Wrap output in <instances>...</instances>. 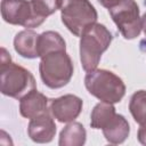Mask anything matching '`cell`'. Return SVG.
Instances as JSON below:
<instances>
[{
	"label": "cell",
	"instance_id": "obj_20",
	"mask_svg": "<svg viewBox=\"0 0 146 146\" xmlns=\"http://www.w3.org/2000/svg\"><path fill=\"white\" fill-rule=\"evenodd\" d=\"M141 30L144 31V33H145V35H146V13L143 15V17H141Z\"/></svg>",
	"mask_w": 146,
	"mask_h": 146
},
{
	"label": "cell",
	"instance_id": "obj_11",
	"mask_svg": "<svg viewBox=\"0 0 146 146\" xmlns=\"http://www.w3.org/2000/svg\"><path fill=\"white\" fill-rule=\"evenodd\" d=\"M38 39L39 34L33 30H23L18 32L14 38V48L15 51L29 59H34L39 57L38 52Z\"/></svg>",
	"mask_w": 146,
	"mask_h": 146
},
{
	"label": "cell",
	"instance_id": "obj_4",
	"mask_svg": "<svg viewBox=\"0 0 146 146\" xmlns=\"http://www.w3.org/2000/svg\"><path fill=\"white\" fill-rule=\"evenodd\" d=\"M74 72L73 62L66 50L51 51L41 57L39 73L42 82L50 89L65 87Z\"/></svg>",
	"mask_w": 146,
	"mask_h": 146
},
{
	"label": "cell",
	"instance_id": "obj_13",
	"mask_svg": "<svg viewBox=\"0 0 146 146\" xmlns=\"http://www.w3.org/2000/svg\"><path fill=\"white\" fill-rule=\"evenodd\" d=\"M87 139V131L80 122H68L60 133L58 139L59 146H82Z\"/></svg>",
	"mask_w": 146,
	"mask_h": 146
},
{
	"label": "cell",
	"instance_id": "obj_14",
	"mask_svg": "<svg viewBox=\"0 0 146 146\" xmlns=\"http://www.w3.org/2000/svg\"><path fill=\"white\" fill-rule=\"evenodd\" d=\"M56 50H66V43L63 36L55 31H46L39 34L38 39V52L39 57L56 51Z\"/></svg>",
	"mask_w": 146,
	"mask_h": 146
},
{
	"label": "cell",
	"instance_id": "obj_12",
	"mask_svg": "<svg viewBox=\"0 0 146 146\" xmlns=\"http://www.w3.org/2000/svg\"><path fill=\"white\" fill-rule=\"evenodd\" d=\"M105 139L110 144H122L129 137L130 125L127 119L121 114H115V116L102 129Z\"/></svg>",
	"mask_w": 146,
	"mask_h": 146
},
{
	"label": "cell",
	"instance_id": "obj_8",
	"mask_svg": "<svg viewBox=\"0 0 146 146\" xmlns=\"http://www.w3.org/2000/svg\"><path fill=\"white\" fill-rule=\"evenodd\" d=\"M83 102L80 97L67 94L55 98L50 103V113L60 123L74 121L81 113Z\"/></svg>",
	"mask_w": 146,
	"mask_h": 146
},
{
	"label": "cell",
	"instance_id": "obj_9",
	"mask_svg": "<svg viewBox=\"0 0 146 146\" xmlns=\"http://www.w3.org/2000/svg\"><path fill=\"white\" fill-rule=\"evenodd\" d=\"M52 114L44 112L33 119H30L27 125V135L34 143H50L56 135V124Z\"/></svg>",
	"mask_w": 146,
	"mask_h": 146
},
{
	"label": "cell",
	"instance_id": "obj_10",
	"mask_svg": "<svg viewBox=\"0 0 146 146\" xmlns=\"http://www.w3.org/2000/svg\"><path fill=\"white\" fill-rule=\"evenodd\" d=\"M48 111V98L36 89L19 99V113L23 117L33 119Z\"/></svg>",
	"mask_w": 146,
	"mask_h": 146
},
{
	"label": "cell",
	"instance_id": "obj_18",
	"mask_svg": "<svg viewBox=\"0 0 146 146\" xmlns=\"http://www.w3.org/2000/svg\"><path fill=\"white\" fill-rule=\"evenodd\" d=\"M137 138L140 144L146 145V124L140 125V128L138 129V132H137Z\"/></svg>",
	"mask_w": 146,
	"mask_h": 146
},
{
	"label": "cell",
	"instance_id": "obj_3",
	"mask_svg": "<svg viewBox=\"0 0 146 146\" xmlns=\"http://www.w3.org/2000/svg\"><path fill=\"white\" fill-rule=\"evenodd\" d=\"M84 86L90 95L102 102L116 104L125 95V84L120 76L108 70H92L84 76Z\"/></svg>",
	"mask_w": 146,
	"mask_h": 146
},
{
	"label": "cell",
	"instance_id": "obj_16",
	"mask_svg": "<svg viewBox=\"0 0 146 146\" xmlns=\"http://www.w3.org/2000/svg\"><path fill=\"white\" fill-rule=\"evenodd\" d=\"M129 111L136 123L146 124V90H138L132 94L129 102Z\"/></svg>",
	"mask_w": 146,
	"mask_h": 146
},
{
	"label": "cell",
	"instance_id": "obj_6",
	"mask_svg": "<svg viewBox=\"0 0 146 146\" xmlns=\"http://www.w3.org/2000/svg\"><path fill=\"white\" fill-rule=\"evenodd\" d=\"M108 13L124 39L132 40L139 36L141 32V17L135 0H121L117 5L110 8Z\"/></svg>",
	"mask_w": 146,
	"mask_h": 146
},
{
	"label": "cell",
	"instance_id": "obj_2",
	"mask_svg": "<svg viewBox=\"0 0 146 146\" xmlns=\"http://www.w3.org/2000/svg\"><path fill=\"white\" fill-rule=\"evenodd\" d=\"M113 40L107 27L99 23L89 25L80 36V62L86 72L96 70L102 55Z\"/></svg>",
	"mask_w": 146,
	"mask_h": 146
},
{
	"label": "cell",
	"instance_id": "obj_5",
	"mask_svg": "<svg viewBox=\"0 0 146 146\" xmlns=\"http://www.w3.org/2000/svg\"><path fill=\"white\" fill-rule=\"evenodd\" d=\"M60 18L67 30L75 36L97 22L98 14L89 0H58Z\"/></svg>",
	"mask_w": 146,
	"mask_h": 146
},
{
	"label": "cell",
	"instance_id": "obj_19",
	"mask_svg": "<svg viewBox=\"0 0 146 146\" xmlns=\"http://www.w3.org/2000/svg\"><path fill=\"white\" fill-rule=\"evenodd\" d=\"M103 7H105V8H107V9H110V8H112L113 6H115V5H117L121 0H97Z\"/></svg>",
	"mask_w": 146,
	"mask_h": 146
},
{
	"label": "cell",
	"instance_id": "obj_1",
	"mask_svg": "<svg viewBox=\"0 0 146 146\" xmlns=\"http://www.w3.org/2000/svg\"><path fill=\"white\" fill-rule=\"evenodd\" d=\"M0 89L2 95L15 99H21L30 91L36 89V82L32 73L11 62L10 54L5 48H1Z\"/></svg>",
	"mask_w": 146,
	"mask_h": 146
},
{
	"label": "cell",
	"instance_id": "obj_17",
	"mask_svg": "<svg viewBox=\"0 0 146 146\" xmlns=\"http://www.w3.org/2000/svg\"><path fill=\"white\" fill-rule=\"evenodd\" d=\"M35 17L43 23L46 18L59 9L58 0H30Z\"/></svg>",
	"mask_w": 146,
	"mask_h": 146
},
{
	"label": "cell",
	"instance_id": "obj_7",
	"mask_svg": "<svg viewBox=\"0 0 146 146\" xmlns=\"http://www.w3.org/2000/svg\"><path fill=\"white\" fill-rule=\"evenodd\" d=\"M1 16L6 23L26 29L38 27L42 24L34 15L31 1L27 0H1Z\"/></svg>",
	"mask_w": 146,
	"mask_h": 146
},
{
	"label": "cell",
	"instance_id": "obj_15",
	"mask_svg": "<svg viewBox=\"0 0 146 146\" xmlns=\"http://www.w3.org/2000/svg\"><path fill=\"white\" fill-rule=\"evenodd\" d=\"M115 107L111 103L100 102L95 105L90 114V127L92 129H103L114 116Z\"/></svg>",
	"mask_w": 146,
	"mask_h": 146
}]
</instances>
